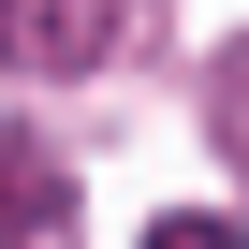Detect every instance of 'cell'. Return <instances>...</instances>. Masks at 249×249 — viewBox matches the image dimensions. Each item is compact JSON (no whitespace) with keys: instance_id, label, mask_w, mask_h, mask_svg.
<instances>
[{"instance_id":"3","label":"cell","mask_w":249,"mask_h":249,"mask_svg":"<svg viewBox=\"0 0 249 249\" xmlns=\"http://www.w3.org/2000/svg\"><path fill=\"white\" fill-rule=\"evenodd\" d=\"M147 249H249V234H234L220 205H176V220H147Z\"/></svg>"},{"instance_id":"1","label":"cell","mask_w":249,"mask_h":249,"mask_svg":"<svg viewBox=\"0 0 249 249\" xmlns=\"http://www.w3.org/2000/svg\"><path fill=\"white\" fill-rule=\"evenodd\" d=\"M117 44V0H0V59L15 73H88Z\"/></svg>"},{"instance_id":"2","label":"cell","mask_w":249,"mask_h":249,"mask_svg":"<svg viewBox=\"0 0 249 249\" xmlns=\"http://www.w3.org/2000/svg\"><path fill=\"white\" fill-rule=\"evenodd\" d=\"M0 249H73V176L0 117Z\"/></svg>"}]
</instances>
